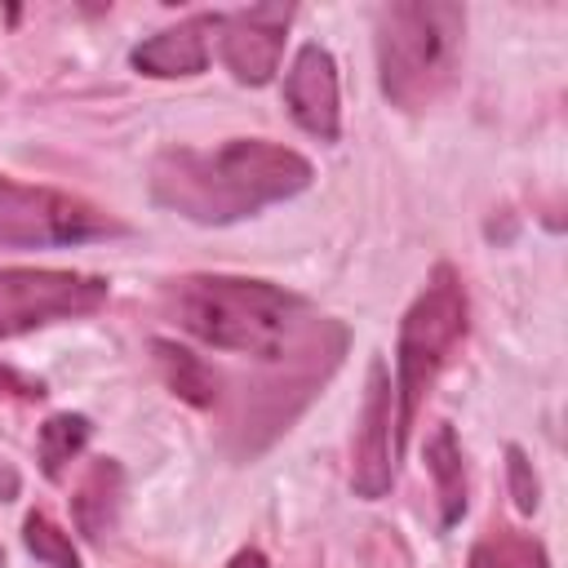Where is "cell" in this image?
Returning <instances> with one entry per match:
<instances>
[{"label":"cell","mask_w":568,"mask_h":568,"mask_svg":"<svg viewBox=\"0 0 568 568\" xmlns=\"http://www.w3.org/2000/svg\"><path fill=\"white\" fill-rule=\"evenodd\" d=\"M169 311L204 346L253 359H288L324 333L297 293L240 275H182L169 284Z\"/></svg>","instance_id":"obj_2"},{"label":"cell","mask_w":568,"mask_h":568,"mask_svg":"<svg viewBox=\"0 0 568 568\" xmlns=\"http://www.w3.org/2000/svg\"><path fill=\"white\" fill-rule=\"evenodd\" d=\"M106 293L111 288L102 275L58 266H0V337L93 315Z\"/></svg>","instance_id":"obj_6"},{"label":"cell","mask_w":568,"mask_h":568,"mask_svg":"<svg viewBox=\"0 0 568 568\" xmlns=\"http://www.w3.org/2000/svg\"><path fill=\"white\" fill-rule=\"evenodd\" d=\"M462 337H466V288H462V275L448 262H439L399 320L395 382H390L395 386V439H399V448L417 422L426 390L435 386L439 368L462 346Z\"/></svg>","instance_id":"obj_4"},{"label":"cell","mask_w":568,"mask_h":568,"mask_svg":"<svg viewBox=\"0 0 568 568\" xmlns=\"http://www.w3.org/2000/svg\"><path fill=\"white\" fill-rule=\"evenodd\" d=\"M288 115L320 142H337L342 133V93H337V62L324 44H302L284 75Z\"/></svg>","instance_id":"obj_9"},{"label":"cell","mask_w":568,"mask_h":568,"mask_svg":"<svg viewBox=\"0 0 568 568\" xmlns=\"http://www.w3.org/2000/svg\"><path fill=\"white\" fill-rule=\"evenodd\" d=\"M0 568H4V550H0Z\"/></svg>","instance_id":"obj_20"},{"label":"cell","mask_w":568,"mask_h":568,"mask_svg":"<svg viewBox=\"0 0 568 568\" xmlns=\"http://www.w3.org/2000/svg\"><path fill=\"white\" fill-rule=\"evenodd\" d=\"M506 479H510L515 510H519V515H532V510L541 506V484H537L532 462H528V453H524L519 444H510V448H506Z\"/></svg>","instance_id":"obj_17"},{"label":"cell","mask_w":568,"mask_h":568,"mask_svg":"<svg viewBox=\"0 0 568 568\" xmlns=\"http://www.w3.org/2000/svg\"><path fill=\"white\" fill-rule=\"evenodd\" d=\"M120 506H124V470L115 457H98L71 497V519L89 541H102L120 524Z\"/></svg>","instance_id":"obj_11"},{"label":"cell","mask_w":568,"mask_h":568,"mask_svg":"<svg viewBox=\"0 0 568 568\" xmlns=\"http://www.w3.org/2000/svg\"><path fill=\"white\" fill-rule=\"evenodd\" d=\"M102 235H124V222L80 195L0 178V248H53Z\"/></svg>","instance_id":"obj_5"},{"label":"cell","mask_w":568,"mask_h":568,"mask_svg":"<svg viewBox=\"0 0 568 568\" xmlns=\"http://www.w3.org/2000/svg\"><path fill=\"white\" fill-rule=\"evenodd\" d=\"M0 395H13V399H44L49 390H44L40 377H27V373L0 364Z\"/></svg>","instance_id":"obj_18"},{"label":"cell","mask_w":568,"mask_h":568,"mask_svg":"<svg viewBox=\"0 0 568 568\" xmlns=\"http://www.w3.org/2000/svg\"><path fill=\"white\" fill-rule=\"evenodd\" d=\"M466 568H550L546 546L519 528H493L475 541Z\"/></svg>","instance_id":"obj_14"},{"label":"cell","mask_w":568,"mask_h":568,"mask_svg":"<svg viewBox=\"0 0 568 568\" xmlns=\"http://www.w3.org/2000/svg\"><path fill=\"white\" fill-rule=\"evenodd\" d=\"M390 426H395V386H390V368H386V359H373V364H368V382H364L355 462H351V484H355V497H364V501L386 497L390 484H395L399 439H395Z\"/></svg>","instance_id":"obj_7"},{"label":"cell","mask_w":568,"mask_h":568,"mask_svg":"<svg viewBox=\"0 0 568 568\" xmlns=\"http://www.w3.org/2000/svg\"><path fill=\"white\" fill-rule=\"evenodd\" d=\"M426 470L435 479L439 524L453 528L466 515V462H462V444L453 426H435V435L426 439Z\"/></svg>","instance_id":"obj_12"},{"label":"cell","mask_w":568,"mask_h":568,"mask_svg":"<svg viewBox=\"0 0 568 568\" xmlns=\"http://www.w3.org/2000/svg\"><path fill=\"white\" fill-rule=\"evenodd\" d=\"M311 160L293 146H280L271 138H231L209 151L173 146L155 155L151 200L191 222L222 226L253 217L280 200H293L311 186Z\"/></svg>","instance_id":"obj_1"},{"label":"cell","mask_w":568,"mask_h":568,"mask_svg":"<svg viewBox=\"0 0 568 568\" xmlns=\"http://www.w3.org/2000/svg\"><path fill=\"white\" fill-rule=\"evenodd\" d=\"M293 22V4H253L217 13V53L240 84H266L284 58V31Z\"/></svg>","instance_id":"obj_8"},{"label":"cell","mask_w":568,"mask_h":568,"mask_svg":"<svg viewBox=\"0 0 568 568\" xmlns=\"http://www.w3.org/2000/svg\"><path fill=\"white\" fill-rule=\"evenodd\" d=\"M22 541H27V550H31L44 568H80V550H75L71 532L58 528L44 510H31V515L22 519Z\"/></svg>","instance_id":"obj_16"},{"label":"cell","mask_w":568,"mask_h":568,"mask_svg":"<svg viewBox=\"0 0 568 568\" xmlns=\"http://www.w3.org/2000/svg\"><path fill=\"white\" fill-rule=\"evenodd\" d=\"M466 9L453 0H395L377 9V80L390 106L426 111L462 67Z\"/></svg>","instance_id":"obj_3"},{"label":"cell","mask_w":568,"mask_h":568,"mask_svg":"<svg viewBox=\"0 0 568 568\" xmlns=\"http://www.w3.org/2000/svg\"><path fill=\"white\" fill-rule=\"evenodd\" d=\"M226 568H266V555L257 550V546H244V550H235L231 555V564Z\"/></svg>","instance_id":"obj_19"},{"label":"cell","mask_w":568,"mask_h":568,"mask_svg":"<svg viewBox=\"0 0 568 568\" xmlns=\"http://www.w3.org/2000/svg\"><path fill=\"white\" fill-rule=\"evenodd\" d=\"M89 435H93V426H89L84 413H53V417L40 426V439H36V448H40V470H44L49 479H62V470L84 453Z\"/></svg>","instance_id":"obj_15"},{"label":"cell","mask_w":568,"mask_h":568,"mask_svg":"<svg viewBox=\"0 0 568 568\" xmlns=\"http://www.w3.org/2000/svg\"><path fill=\"white\" fill-rule=\"evenodd\" d=\"M213 36H217V13H195V18H182L178 27H164L151 40H142L129 53V62H133V71L155 75V80L200 75L209 67V40Z\"/></svg>","instance_id":"obj_10"},{"label":"cell","mask_w":568,"mask_h":568,"mask_svg":"<svg viewBox=\"0 0 568 568\" xmlns=\"http://www.w3.org/2000/svg\"><path fill=\"white\" fill-rule=\"evenodd\" d=\"M151 351H155V364H160V373H164V382H169V390L178 399H186L195 408H213L217 404V377L200 355H191L186 346L164 342V337L151 342Z\"/></svg>","instance_id":"obj_13"}]
</instances>
